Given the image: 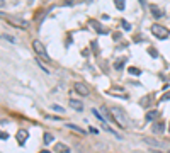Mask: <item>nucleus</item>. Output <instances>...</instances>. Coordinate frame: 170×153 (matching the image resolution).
Wrapping results in <instances>:
<instances>
[{
    "label": "nucleus",
    "instance_id": "4be33fe9",
    "mask_svg": "<svg viewBox=\"0 0 170 153\" xmlns=\"http://www.w3.org/2000/svg\"><path fill=\"white\" fill-rule=\"evenodd\" d=\"M162 102L163 100H170V92H167V93H163V95H162V99H160Z\"/></svg>",
    "mask_w": 170,
    "mask_h": 153
},
{
    "label": "nucleus",
    "instance_id": "dca6fc26",
    "mask_svg": "<svg viewBox=\"0 0 170 153\" xmlns=\"http://www.w3.org/2000/svg\"><path fill=\"white\" fill-rule=\"evenodd\" d=\"M124 61H126V59H117V61H116V63H114V68H116V70H121V68H123V65H124Z\"/></svg>",
    "mask_w": 170,
    "mask_h": 153
},
{
    "label": "nucleus",
    "instance_id": "5701e85b",
    "mask_svg": "<svg viewBox=\"0 0 170 153\" xmlns=\"http://www.w3.org/2000/svg\"><path fill=\"white\" fill-rule=\"evenodd\" d=\"M0 138H2V140H7L8 136H7V134H5V133H0Z\"/></svg>",
    "mask_w": 170,
    "mask_h": 153
},
{
    "label": "nucleus",
    "instance_id": "b1692460",
    "mask_svg": "<svg viewBox=\"0 0 170 153\" xmlns=\"http://www.w3.org/2000/svg\"><path fill=\"white\" fill-rule=\"evenodd\" d=\"M138 2L141 4V7H146V0H138Z\"/></svg>",
    "mask_w": 170,
    "mask_h": 153
},
{
    "label": "nucleus",
    "instance_id": "f257e3e1",
    "mask_svg": "<svg viewBox=\"0 0 170 153\" xmlns=\"http://www.w3.org/2000/svg\"><path fill=\"white\" fill-rule=\"evenodd\" d=\"M109 112H110V116H112V121H116L119 126H123V127L127 126V117H126V114H124L119 107H110Z\"/></svg>",
    "mask_w": 170,
    "mask_h": 153
},
{
    "label": "nucleus",
    "instance_id": "a878e982",
    "mask_svg": "<svg viewBox=\"0 0 170 153\" xmlns=\"http://www.w3.org/2000/svg\"><path fill=\"white\" fill-rule=\"evenodd\" d=\"M39 153H51V151H48V150H41Z\"/></svg>",
    "mask_w": 170,
    "mask_h": 153
},
{
    "label": "nucleus",
    "instance_id": "423d86ee",
    "mask_svg": "<svg viewBox=\"0 0 170 153\" xmlns=\"http://www.w3.org/2000/svg\"><path fill=\"white\" fill-rule=\"evenodd\" d=\"M143 141L146 144H150V146H155V148H165V144L160 140H155V138H143Z\"/></svg>",
    "mask_w": 170,
    "mask_h": 153
},
{
    "label": "nucleus",
    "instance_id": "f03ea898",
    "mask_svg": "<svg viewBox=\"0 0 170 153\" xmlns=\"http://www.w3.org/2000/svg\"><path fill=\"white\" fill-rule=\"evenodd\" d=\"M151 34L155 36V38H158V39H167L170 36V31L167 29L165 25H162V24H153L151 25Z\"/></svg>",
    "mask_w": 170,
    "mask_h": 153
},
{
    "label": "nucleus",
    "instance_id": "2eb2a0df",
    "mask_svg": "<svg viewBox=\"0 0 170 153\" xmlns=\"http://www.w3.org/2000/svg\"><path fill=\"white\" fill-rule=\"evenodd\" d=\"M51 109L56 110V112H59V114H63V112H65V109L61 106H58V104H53V106H51Z\"/></svg>",
    "mask_w": 170,
    "mask_h": 153
},
{
    "label": "nucleus",
    "instance_id": "bb28decb",
    "mask_svg": "<svg viewBox=\"0 0 170 153\" xmlns=\"http://www.w3.org/2000/svg\"><path fill=\"white\" fill-rule=\"evenodd\" d=\"M168 133H170V124H168Z\"/></svg>",
    "mask_w": 170,
    "mask_h": 153
},
{
    "label": "nucleus",
    "instance_id": "aec40b11",
    "mask_svg": "<svg viewBox=\"0 0 170 153\" xmlns=\"http://www.w3.org/2000/svg\"><path fill=\"white\" fill-rule=\"evenodd\" d=\"M121 25H123V27H124V31H131V25H129V22L123 21V22H121Z\"/></svg>",
    "mask_w": 170,
    "mask_h": 153
},
{
    "label": "nucleus",
    "instance_id": "f3484780",
    "mask_svg": "<svg viewBox=\"0 0 170 153\" xmlns=\"http://www.w3.org/2000/svg\"><path fill=\"white\" fill-rule=\"evenodd\" d=\"M53 140H55V138H53V134H49V133H46V134H44V143H46V144H49Z\"/></svg>",
    "mask_w": 170,
    "mask_h": 153
},
{
    "label": "nucleus",
    "instance_id": "7ed1b4c3",
    "mask_svg": "<svg viewBox=\"0 0 170 153\" xmlns=\"http://www.w3.org/2000/svg\"><path fill=\"white\" fill-rule=\"evenodd\" d=\"M32 49L36 51V55H38V56H41V59H44V61H49V56H48L44 46L41 44V41L34 39V41H32Z\"/></svg>",
    "mask_w": 170,
    "mask_h": 153
},
{
    "label": "nucleus",
    "instance_id": "20e7f679",
    "mask_svg": "<svg viewBox=\"0 0 170 153\" xmlns=\"http://www.w3.org/2000/svg\"><path fill=\"white\" fill-rule=\"evenodd\" d=\"M73 89H75L76 93H80L82 97H89L90 95V89L83 83V82H75V83H73Z\"/></svg>",
    "mask_w": 170,
    "mask_h": 153
},
{
    "label": "nucleus",
    "instance_id": "9d476101",
    "mask_svg": "<svg viewBox=\"0 0 170 153\" xmlns=\"http://www.w3.org/2000/svg\"><path fill=\"white\" fill-rule=\"evenodd\" d=\"M55 151L56 153H70V148H68L66 144H63V143H56L55 144Z\"/></svg>",
    "mask_w": 170,
    "mask_h": 153
},
{
    "label": "nucleus",
    "instance_id": "0eeeda50",
    "mask_svg": "<svg viewBox=\"0 0 170 153\" xmlns=\"http://www.w3.org/2000/svg\"><path fill=\"white\" fill-rule=\"evenodd\" d=\"M150 12H151V15H153V17H157V19L163 17V12H162V8L158 7V5H155V4L150 5Z\"/></svg>",
    "mask_w": 170,
    "mask_h": 153
},
{
    "label": "nucleus",
    "instance_id": "cd10ccee",
    "mask_svg": "<svg viewBox=\"0 0 170 153\" xmlns=\"http://www.w3.org/2000/svg\"><path fill=\"white\" fill-rule=\"evenodd\" d=\"M168 153H170V150H168Z\"/></svg>",
    "mask_w": 170,
    "mask_h": 153
},
{
    "label": "nucleus",
    "instance_id": "4468645a",
    "mask_svg": "<svg viewBox=\"0 0 170 153\" xmlns=\"http://www.w3.org/2000/svg\"><path fill=\"white\" fill-rule=\"evenodd\" d=\"M65 126H66V127H70V129H73V131H76V133H82V134H83V129H82V127L80 126H75V124H65Z\"/></svg>",
    "mask_w": 170,
    "mask_h": 153
},
{
    "label": "nucleus",
    "instance_id": "6e6552de",
    "mask_svg": "<svg viewBox=\"0 0 170 153\" xmlns=\"http://www.w3.org/2000/svg\"><path fill=\"white\" fill-rule=\"evenodd\" d=\"M27 134H29V133L25 131V129H19V131H17V141H19V144H24L25 143Z\"/></svg>",
    "mask_w": 170,
    "mask_h": 153
},
{
    "label": "nucleus",
    "instance_id": "f8f14e48",
    "mask_svg": "<svg viewBox=\"0 0 170 153\" xmlns=\"http://www.w3.org/2000/svg\"><path fill=\"white\" fill-rule=\"evenodd\" d=\"M92 114H93V116H95V117H97V119H99V121H100V123H102V124H106V123H107V119H106V117H104V116H102V114H100V112H99V110H97V109H95V107H93V109H92Z\"/></svg>",
    "mask_w": 170,
    "mask_h": 153
},
{
    "label": "nucleus",
    "instance_id": "ddd939ff",
    "mask_svg": "<svg viewBox=\"0 0 170 153\" xmlns=\"http://www.w3.org/2000/svg\"><path fill=\"white\" fill-rule=\"evenodd\" d=\"M114 5L117 10H124V7H126V2L124 0H114Z\"/></svg>",
    "mask_w": 170,
    "mask_h": 153
},
{
    "label": "nucleus",
    "instance_id": "6ab92c4d",
    "mask_svg": "<svg viewBox=\"0 0 170 153\" xmlns=\"http://www.w3.org/2000/svg\"><path fill=\"white\" fill-rule=\"evenodd\" d=\"M127 72L131 73V75H140V73H141L138 68H133V66H131V68H127Z\"/></svg>",
    "mask_w": 170,
    "mask_h": 153
},
{
    "label": "nucleus",
    "instance_id": "412c9836",
    "mask_svg": "<svg viewBox=\"0 0 170 153\" xmlns=\"http://www.w3.org/2000/svg\"><path fill=\"white\" fill-rule=\"evenodd\" d=\"M4 38H5V39H7V41H8V42H15V38H14V36H10V34H5Z\"/></svg>",
    "mask_w": 170,
    "mask_h": 153
},
{
    "label": "nucleus",
    "instance_id": "39448f33",
    "mask_svg": "<svg viewBox=\"0 0 170 153\" xmlns=\"http://www.w3.org/2000/svg\"><path fill=\"white\" fill-rule=\"evenodd\" d=\"M151 131L155 133V134H163V131H165V123H163V121H155V123L151 124Z\"/></svg>",
    "mask_w": 170,
    "mask_h": 153
},
{
    "label": "nucleus",
    "instance_id": "1a4fd4ad",
    "mask_svg": "<svg viewBox=\"0 0 170 153\" xmlns=\"http://www.w3.org/2000/svg\"><path fill=\"white\" fill-rule=\"evenodd\" d=\"M68 104H70V106H72L75 110H83V104H82L80 100H76V99H70V100H68Z\"/></svg>",
    "mask_w": 170,
    "mask_h": 153
},
{
    "label": "nucleus",
    "instance_id": "9b49d317",
    "mask_svg": "<svg viewBox=\"0 0 170 153\" xmlns=\"http://www.w3.org/2000/svg\"><path fill=\"white\" fill-rule=\"evenodd\" d=\"M157 117H158V112H157V110H148V112H146V116H144V119H146V121H155Z\"/></svg>",
    "mask_w": 170,
    "mask_h": 153
},
{
    "label": "nucleus",
    "instance_id": "393cba45",
    "mask_svg": "<svg viewBox=\"0 0 170 153\" xmlns=\"http://www.w3.org/2000/svg\"><path fill=\"white\" fill-rule=\"evenodd\" d=\"M4 5H5V2H4V0H0V8L4 7Z\"/></svg>",
    "mask_w": 170,
    "mask_h": 153
},
{
    "label": "nucleus",
    "instance_id": "a211bd4d",
    "mask_svg": "<svg viewBox=\"0 0 170 153\" xmlns=\"http://www.w3.org/2000/svg\"><path fill=\"white\" fill-rule=\"evenodd\" d=\"M148 53L151 55V58H158V51L155 49V48H150V49H148Z\"/></svg>",
    "mask_w": 170,
    "mask_h": 153
}]
</instances>
